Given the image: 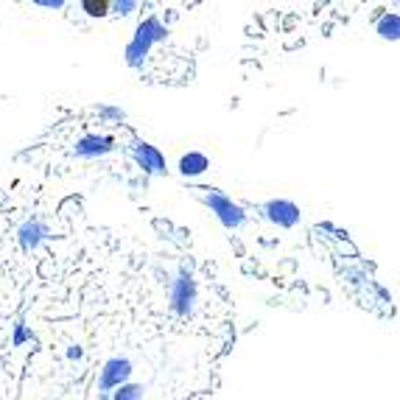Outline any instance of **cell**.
I'll return each instance as SVG.
<instances>
[{
  "label": "cell",
  "instance_id": "6da1fadb",
  "mask_svg": "<svg viewBox=\"0 0 400 400\" xmlns=\"http://www.w3.org/2000/svg\"><path fill=\"white\" fill-rule=\"evenodd\" d=\"M166 37H168V25H166L157 14H149L146 20L137 23L132 40L126 42V48H123V62H126L132 70L143 67V62L152 54V48H154L157 42H163Z\"/></svg>",
  "mask_w": 400,
  "mask_h": 400
},
{
  "label": "cell",
  "instance_id": "7a4b0ae2",
  "mask_svg": "<svg viewBox=\"0 0 400 400\" xmlns=\"http://www.w3.org/2000/svg\"><path fill=\"white\" fill-rule=\"evenodd\" d=\"M166 291H168V308H171L176 316L190 319L193 311H196V302H199V283L193 280L190 269L182 266L171 280L166 283Z\"/></svg>",
  "mask_w": 400,
  "mask_h": 400
},
{
  "label": "cell",
  "instance_id": "3957f363",
  "mask_svg": "<svg viewBox=\"0 0 400 400\" xmlns=\"http://www.w3.org/2000/svg\"><path fill=\"white\" fill-rule=\"evenodd\" d=\"M199 202L219 219V224L224 229H241L246 224V210L238 202H232V196L222 193V190L199 188Z\"/></svg>",
  "mask_w": 400,
  "mask_h": 400
},
{
  "label": "cell",
  "instance_id": "277c9868",
  "mask_svg": "<svg viewBox=\"0 0 400 400\" xmlns=\"http://www.w3.org/2000/svg\"><path fill=\"white\" fill-rule=\"evenodd\" d=\"M135 375V361L129 355H113L104 361V367L98 370V400H110L115 389H120L123 384H129Z\"/></svg>",
  "mask_w": 400,
  "mask_h": 400
},
{
  "label": "cell",
  "instance_id": "5b68a950",
  "mask_svg": "<svg viewBox=\"0 0 400 400\" xmlns=\"http://www.w3.org/2000/svg\"><path fill=\"white\" fill-rule=\"evenodd\" d=\"M126 154L135 160V166L146 176H166L168 173L166 154L157 146H152L149 140H143V137H132L129 146H126Z\"/></svg>",
  "mask_w": 400,
  "mask_h": 400
},
{
  "label": "cell",
  "instance_id": "8992f818",
  "mask_svg": "<svg viewBox=\"0 0 400 400\" xmlns=\"http://www.w3.org/2000/svg\"><path fill=\"white\" fill-rule=\"evenodd\" d=\"M261 213H263V219L269 224H275L280 229H294L302 222V210L291 199H269V202H263Z\"/></svg>",
  "mask_w": 400,
  "mask_h": 400
},
{
  "label": "cell",
  "instance_id": "52a82bcc",
  "mask_svg": "<svg viewBox=\"0 0 400 400\" xmlns=\"http://www.w3.org/2000/svg\"><path fill=\"white\" fill-rule=\"evenodd\" d=\"M118 149L113 135H98V132H90V135H81L76 143H73V157L79 160H101L107 154H113Z\"/></svg>",
  "mask_w": 400,
  "mask_h": 400
},
{
  "label": "cell",
  "instance_id": "ba28073f",
  "mask_svg": "<svg viewBox=\"0 0 400 400\" xmlns=\"http://www.w3.org/2000/svg\"><path fill=\"white\" fill-rule=\"evenodd\" d=\"M48 238H51V227H48L42 219H37V216L25 219V222L17 227V246H20L25 255L37 252Z\"/></svg>",
  "mask_w": 400,
  "mask_h": 400
},
{
  "label": "cell",
  "instance_id": "9c48e42d",
  "mask_svg": "<svg viewBox=\"0 0 400 400\" xmlns=\"http://www.w3.org/2000/svg\"><path fill=\"white\" fill-rule=\"evenodd\" d=\"M179 173L185 176V179H190V176H202V173L210 168V157L205 154V152H188V154H182L179 157Z\"/></svg>",
  "mask_w": 400,
  "mask_h": 400
},
{
  "label": "cell",
  "instance_id": "30bf717a",
  "mask_svg": "<svg viewBox=\"0 0 400 400\" xmlns=\"http://www.w3.org/2000/svg\"><path fill=\"white\" fill-rule=\"evenodd\" d=\"M375 34L387 42H398L400 40V14L398 11H384L375 23Z\"/></svg>",
  "mask_w": 400,
  "mask_h": 400
},
{
  "label": "cell",
  "instance_id": "8fae6325",
  "mask_svg": "<svg viewBox=\"0 0 400 400\" xmlns=\"http://www.w3.org/2000/svg\"><path fill=\"white\" fill-rule=\"evenodd\" d=\"M146 392H149L146 384L129 381V384H123L120 389H115L113 395H110V400H146Z\"/></svg>",
  "mask_w": 400,
  "mask_h": 400
},
{
  "label": "cell",
  "instance_id": "7c38bea8",
  "mask_svg": "<svg viewBox=\"0 0 400 400\" xmlns=\"http://www.w3.org/2000/svg\"><path fill=\"white\" fill-rule=\"evenodd\" d=\"M34 342V333L28 331V325H25V319L20 316L17 322H14V331H11V347H23V344Z\"/></svg>",
  "mask_w": 400,
  "mask_h": 400
},
{
  "label": "cell",
  "instance_id": "4fadbf2b",
  "mask_svg": "<svg viewBox=\"0 0 400 400\" xmlns=\"http://www.w3.org/2000/svg\"><path fill=\"white\" fill-rule=\"evenodd\" d=\"M81 11H84L87 17H98V20H101V17L110 14V3H107V0H84V3H81Z\"/></svg>",
  "mask_w": 400,
  "mask_h": 400
},
{
  "label": "cell",
  "instance_id": "5bb4252c",
  "mask_svg": "<svg viewBox=\"0 0 400 400\" xmlns=\"http://www.w3.org/2000/svg\"><path fill=\"white\" fill-rule=\"evenodd\" d=\"M96 113H98L101 120H107V123H120V120H126V110H123V107L101 104V107H96Z\"/></svg>",
  "mask_w": 400,
  "mask_h": 400
},
{
  "label": "cell",
  "instance_id": "9a60e30c",
  "mask_svg": "<svg viewBox=\"0 0 400 400\" xmlns=\"http://www.w3.org/2000/svg\"><path fill=\"white\" fill-rule=\"evenodd\" d=\"M137 0H115L110 3V14H118V17H129L132 11H137Z\"/></svg>",
  "mask_w": 400,
  "mask_h": 400
},
{
  "label": "cell",
  "instance_id": "2e32d148",
  "mask_svg": "<svg viewBox=\"0 0 400 400\" xmlns=\"http://www.w3.org/2000/svg\"><path fill=\"white\" fill-rule=\"evenodd\" d=\"M64 355H67L70 361H76V358H81V355H84V350H81V344H67Z\"/></svg>",
  "mask_w": 400,
  "mask_h": 400
},
{
  "label": "cell",
  "instance_id": "e0dca14e",
  "mask_svg": "<svg viewBox=\"0 0 400 400\" xmlns=\"http://www.w3.org/2000/svg\"><path fill=\"white\" fill-rule=\"evenodd\" d=\"M42 8H64V0H34Z\"/></svg>",
  "mask_w": 400,
  "mask_h": 400
}]
</instances>
